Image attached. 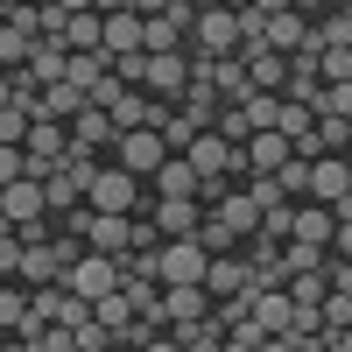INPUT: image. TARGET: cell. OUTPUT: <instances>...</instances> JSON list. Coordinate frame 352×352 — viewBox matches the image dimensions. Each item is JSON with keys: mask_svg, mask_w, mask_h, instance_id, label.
<instances>
[{"mask_svg": "<svg viewBox=\"0 0 352 352\" xmlns=\"http://www.w3.org/2000/svg\"><path fill=\"white\" fill-rule=\"evenodd\" d=\"M141 190H148V184H134L127 169H113V162H92V176H85V212L134 219V212H141Z\"/></svg>", "mask_w": 352, "mask_h": 352, "instance_id": "1", "label": "cell"}, {"mask_svg": "<svg viewBox=\"0 0 352 352\" xmlns=\"http://www.w3.org/2000/svg\"><path fill=\"white\" fill-rule=\"evenodd\" d=\"M232 50H240V21L226 8H197L184 28V56H232Z\"/></svg>", "mask_w": 352, "mask_h": 352, "instance_id": "2", "label": "cell"}, {"mask_svg": "<svg viewBox=\"0 0 352 352\" xmlns=\"http://www.w3.org/2000/svg\"><path fill=\"white\" fill-rule=\"evenodd\" d=\"M134 219H148L155 240H190V232L204 226V204L197 197H148V190H141V212Z\"/></svg>", "mask_w": 352, "mask_h": 352, "instance_id": "3", "label": "cell"}, {"mask_svg": "<svg viewBox=\"0 0 352 352\" xmlns=\"http://www.w3.org/2000/svg\"><path fill=\"white\" fill-rule=\"evenodd\" d=\"M64 155H71V134H64V120H43V113H36V120H28V141H21V162H28V176L43 184V176H50L56 162H64Z\"/></svg>", "mask_w": 352, "mask_h": 352, "instance_id": "4", "label": "cell"}, {"mask_svg": "<svg viewBox=\"0 0 352 352\" xmlns=\"http://www.w3.org/2000/svg\"><path fill=\"white\" fill-rule=\"evenodd\" d=\"M64 289H71V296H85V303H99V296H113V289H120V261L78 254L71 268H64Z\"/></svg>", "mask_w": 352, "mask_h": 352, "instance_id": "5", "label": "cell"}, {"mask_svg": "<svg viewBox=\"0 0 352 352\" xmlns=\"http://www.w3.org/2000/svg\"><path fill=\"white\" fill-rule=\"evenodd\" d=\"M204 254L197 240H162L155 247V289H176V282H204Z\"/></svg>", "mask_w": 352, "mask_h": 352, "instance_id": "6", "label": "cell"}, {"mask_svg": "<svg viewBox=\"0 0 352 352\" xmlns=\"http://www.w3.org/2000/svg\"><path fill=\"white\" fill-rule=\"evenodd\" d=\"M141 56H148V50H141ZM184 85H190V56H184V50L148 56V71H141V92H148V99L176 106V99H184Z\"/></svg>", "mask_w": 352, "mask_h": 352, "instance_id": "7", "label": "cell"}, {"mask_svg": "<svg viewBox=\"0 0 352 352\" xmlns=\"http://www.w3.org/2000/svg\"><path fill=\"white\" fill-rule=\"evenodd\" d=\"M113 169H127L134 184H148V176L162 169V141H155V127H127L120 141H113Z\"/></svg>", "mask_w": 352, "mask_h": 352, "instance_id": "8", "label": "cell"}, {"mask_svg": "<svg viewBox=\"0 0 352 352\" xmlns=\"http://www.w3.org/2000/svg\"><path fill=\"white\" fill-rule=\"evenodd\" d=\"M64 134H71V155H92V162L113 148V141H120V127H113L106 106H85L78 120H64Z\"/></svg>", "mask_w": 352, "mask_h": 352, "instance_id": "9", "label": "cell"}, {"mask_svg": "<svg viewBox=\"0 0 352 352\" xmlns=\"http://www.w3.org/2000/svg\"><path fill=\"white\" fill-rule=\"evenodd\" d=\"M303 204H324V212L352 204V169H345V155H317V162H310V197H303Z\"/></svg>", "mask_w": 352, "mask_h": 352, "instance_id": "10", "label": "cell"}, {"mask_svg": "<svg viewBox=\"0 0 352 352\" xmlns=\"http://www.w3.org/2000/svg\"><path fill=\"white\" fill-rule=\"evenodd\" d=\"M204 296H212V303H226V296H247V289H254V275H247V261H240V247H232V254H212V261H204Z\"/></svg>", "mask_w": 352, "mask_h": 352, "instance_id": "11", "label": "cell"}, {"mask_svg": "<svg viewBox=\"0 0 352 352\" xmlns=\"http://www.w3.org/2000/svg\"><path fill=\"white\" fill-rule=\"evenodd\" d=\"M0 219H8L14 232H21V226H36V219H50V204H43V184H36V176H21V184L0 190Z\"/></svg>", "mask_w": 352, "mask_h": 352, "instance_id": "12", "label": "cell"}, {"mask_svg": "<svg viewBox=\"0 0 352 352\" xmlns=\"http://www.w3.org/2000/svg\"><path fill=\"white\" fill-rule=\"evenodd\" d=\"M99 50H106V56H134V50H141V14H134V8L99 14Z\"/></svg>", "mask_w": 352, "mask_h": 352, "instance_id": "13", "label": "cell"}, {"mask_svg": "<svg viewBox=\"0 0 352 352\" xmlns=\"http://www.w3.org/2000/svg\"><path fill=\"white\" fill-rule=\"evenodd\" d=\"M197 190H204V176L184 155H162V169L148 176V197H197Z\"/></svg>", "mask_w": 352, "mask_h": 352, "instance_id": "14", "label": "cell"}, {"mask_svg": "<svg viewBox=\"0 0 352 352\" xmlns=\"http://www.w3.org/2000/svg\"><path fill=\"white\" fill-rule=\"evenodd\" d=\"M254 43H268V50L289 56V50H303V43H310V21H303V14H289V8H282V14H261V36H254Z\"/></svg>", "mask_w": 352, "mask_h": 352, "instance_id": "15", "label": "cell"}, {"mask_svg": "<svg viewBox=\"0 0 352 352\" xmlns=\"http://www.w3.org/2000/svg\"><path fill=\"white\" fill-rule=\"evenodd\" d=\"M85 254H106V261L134 254V247H127V219H113V212H92V226H85Z\"/></svg>", "mask_w": 352, "mask_h": 352, "instance_id": "16", "label": "cell"}, {"mask_svg": "<svg viewBox=\"0 0 352 352\" xmlns=\"http://www.w3.org/2000/svg\"><path fill=\"white\" fill-rule=\"evenodd\" d=\"M310 43L317 50H352V8L345 0H331L324 14H310Z\"/></svg>", "mask_w": 352, "mask_h": 352, "instance_id": "17", "label": "cell"}, {"mask_svg": "<svg viewBox=\"0 0 352 352\" xmlns=\"http://www.w3.org/2000/svg\"><path fill=\"white\" fill-rule=\"evenodd\" d=\"M162 317L169 324H197V317H212V296L197 282H176V289H162Z\"/></svg>", "mask_w": 352, "mask_h": 352, "instance_id": "18", "label": "cell"}, {"mask_svg": "<svg viewBox=\"0 0 352 352\" xmlns=\"http://www.w3.org/2000/svg\"><path fill=\"white\" fill-rule=\"evenodd\" d=\"M184 162L204 176V184H219V176H226V162H232V148H226V141H219L212 127H204V134L190 141V148H184Z\"/></svg>", "mask_w": 352, "mask_h": 352, "instance_id": "19", "label": "cell"}, {"mask_svg": "<svg viewBox=\"0 0 352 352\" xmlns=\"http://www.w3.org/2000/svg\"><path fill=\"white\" fill-rule=\"evenodd\" d=\"M240 155H247V176H275V169L289 162V141H282V134L268 127V134H254V141H247Z\"/></svg>", "mask_w": 352, "mask_h": 352, "instance_id": "20", "label": "cell"}, {"mask_svg": "<svg viewBox=\"0 0 352 352\" xmlns=\"http://www.w3.org/2000/svg\"><path fill=\"white\" fill-rule=\"evenodd\" d=\"M85 106H92V99H85L78 85H64V78H56V85H43V99H36V113H43V120H78Z\"/></svg>", "mask_w": 352, "mask_h": 352, "instance_id": "21", "label": "cell"}, {"mask_svg": "<svg viewBox=\"0 0 352 352\" xmlns=\"http://www.w3.org/2000/svg\"><path fill=\"white\" fill-rule=\"evenodd\" d=\"M141 50H148V56H162V50H184V28H176L169 14H148V21H141Z\"/></svg>", "mask_w": 352, "mask_h": 352, "instance_id": "22", "label": "cell"}, {"mask_svg": "<svg viewBox=\"0 0 352 352\" xmlns=\"http://www.w3.org/2000/svg\"><path fill=\"white\" fill-rule=\"evenodd\" d=\"M21 317H28V289H21V282H0V331L14 338V331H21Z\"/></svg>", "mask_w": 352, "mask_h": 352, "instance_id": "23", "label": "cell"}, {"mask_svg": "<svg viewBox=\"0 0 352 352\" xmlns=\"http://www.w3.org/2000/svg\"><path fill=\"white\" fill-rule=\"evenodd\" d=\"M28 50H36V36H21V28L0 21V71H21V64H28Z\"/></svg>", "mask_w": 352, "mask_h": 352, "instance_id": "24", "label": "cell"}, {"mask_svg": "<svg viewBox=\"0 0 352 352\" xmlns=\"http://www.w3.org/2000/svg\"><path fill=\"white\" fill-rule=\"evenodd\" d=\"M56 43H64V50H99V14H71Z\"/></svg>", "mask_w": 352, "mask_h": 352, "instance_id": "25", "label": "cell"}, {"mask_svg": "<svg viewBox=\"0 0 352 352\" xmlns=\"http://www.w3.org/2000/svg\"><path fill=\"white\" fill-rule=\"evenodd\" d=\"M28 120H36L28 106H0V148H21V141H28Z\"/></svg>", "mask_w": 352, "mask_h": 352, "instance_id": "26", "label": "cell"}, {"mask_svg": "<svg viewBox=\"0 0 352 352\" xmlns=\"http://www.w3.org/2000/svg\"><path fill=\"white\" fill-rule=\"evenodd\" d=\"M317 78L324 85H352V50H317Z\"/></svg>", "mask_w": 352, "mask_h": 352, "instance_id": "27", "label": "cell"}, {"mask_svg": "<svg viewBox=\"0 0 352 352\" xmlns=\"http://www.w3.org/2000/svg\"><path fill=\"white\" fill-rule=\"evenodd\" d=\"M21 176H28V162H21V148H0V190H8V184H21Z\"/></svg>", "mask_w": 352, "mask_h": 352, "instance_id": "28", "label": "cell"}, {"mask_svg": "<svg viewBox=\"0 0 352 352\" xmlns=\"http://www.w3.org/2000/svg\"><path fill=\"white\" fill-rule=\"evenodd\" d=\"M254 352H303V345H296V338H282V331H268V338H261Z\"/></svg>", "mask_w": 352, "mask_h": 352, "instance_id": "29", "label": "cell"}, {"mask_svg": "<svg viewBox=\"0 0 352 352\" xmlns=\"http://www.w3.org/2000/svg\"><path fill=\"white\" fill-rule=\"evenodd\" d=\"M324 8H331V0H289V14H303V21H310V14H324Z\"/></svg>", "mask_w": 352, "mask_h": 352, "instance_id": "30", "label": "cell"}, {"mask_svg": "<svg viewBox=\"0 0 352 352\" xmlns=\"http://www.w3.org/2000/svg\"><path fill=\"white\" fill-rule=\"evenodd\" d=\"M127 8H134L141 21H148V14H162V8H169V0H127Z\"/></svg>", "mask_w": 352, "mask_h": 352, "instance_id": "31", "label": "cell"}, {"mask_svg": "<svg viewBox=\"0 0 352 352\" xmlns=\"http://www.w3.org/2000/svg\"><path fill=\"white\" fill-rule=\"evenodd\" d=\"M0 106H14V78L8 71H0Z\"/></svg>", "mask_w": 352, "mask_h": 352, "instance_id": "32", "label": "cell"}, {"mask_svg": "<svg viewBox=\"0 0 352 352\" xmlns=\"http://www.w3.org/2000/svg\"><path fill=\"white\" fill-rule=\"evenodd\" d=\"M254 8H261V14H282V8H289V0H254Z\"/></svg>", "mask_w": 352, "mask_h": 352, "instance_id": "33", "label": "cell"}, {"mask_svg": "<svg viewBox=\"0 0 352 352\" xmlns=\"http://www.w3.org/2000/svg\"><path fill=\"white\" fill-rule=\"evenodd\" d=\"M0 345H8V331H0Z\"/></svg>", "mask_w": 352, "mask_h": 352, "instance_id": "34", "label": "cell"}, {"mask_svg": "<svg viewBox=\"0 0 352 352\" xmlns=\"http://www.w3.org/2000/svg\"><path fill=\"white\" fill-rule=\"evenodd\" d=\"M0 282H8V275H0Z\"/></svg>", "mask_w": 352, "mask_h": 352, "instance_id": "35", "label": "cell"}]
</instances>
